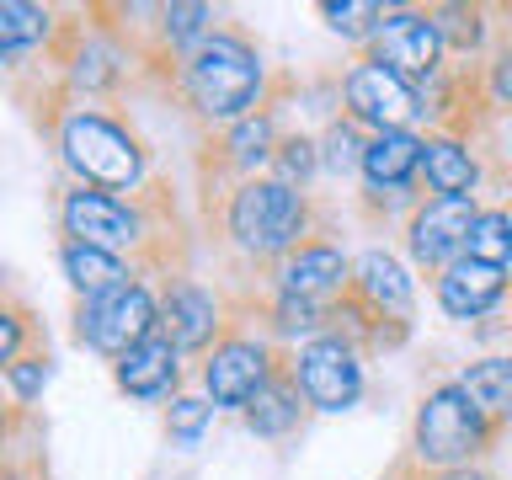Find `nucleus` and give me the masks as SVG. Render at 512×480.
<instances>
[{"label": "nucleus", "mask_w": 512, "mask_h": 480, "mask_svg": "<svg viewBox=\"0 0 512 480\" xmlns=\"http://www.w3.org/2000/svg\"><path fill=\"white\" fill-rule=\"evenodd\" d=\"M176 91L203 123L230 128L267 107V64L256 43L235 27H214L192 54L176 64Z\"/></svg>", "instance_id": "1"}, {"label": "nucleus", "mask_w": 512, "mask_h": 480, "mask_svg": "<svg viewBox=\"0 0 512 480\" xmlns=\"http://www.w3.org/2000/svg\"><path fill=\"white\" fill-rule=\"evenodd\" d=\"M315 203L310 192L283 187L272 176H246L235 182V192L224 198V235L235 240L251 262H272L278 267L288 251H299L304 240H315Z\"/></svg>", "instance_id": "2"}, {"label": "nucleus", "mask_w": 512, "mask_h": 480, "mask_svg": "<svg viewBox=\"0 0 512 480\" xmlns=\"http://www.w3.org/2000/svg\"><path fill=\"white\" fill-rule=\"evenodd\" d=\"M502 438V427H491L486 416L470 406V395L459 390V379H443L422 395V406L411 416V464L422 470H464L480 464Z\"/></svg>", "instance_id": "3"}, {"label": "nucleus", "mask_w": 512, "mask_h": 480, "mask_svg": "<svg viewBox=\"0 0 512 480\" xmlns=\"http://www.w3.org/2000/svg\"><path fill=\"white\" fill-rule=\"evenodd\" d=\"M59 155L80 176V187H139L144 182V144L134 128L96 107H75L59 123Z\"/></svg>", "instance_id": "4"}, {"label": "nucleus", "mask_w": 512, "mask_h": 480, "mask_svg": "<svg viewBox=\"0 0 512 480\" xmlns=\"http://www.w3.org/2000/svg\"><path fill=\"white\" fill-rule=\"evenodd\" d=\"M288 368H294L310 411H352L363 400V347L347 342L342 331H326L315 342H299L288 352Z\"/></svg>", "instance_id": "5"}, {"label": "nucleus", "mask_w": 512, "mask_h": 480, "mask_svg": "<svg viewBox=\"0 0 512 480\" xmlns=\"http://www.w3.org/2000/svg\"><path fill=\"white\" fill-rule=\"evenodd\" d=\"M155 331H160V299L144 283H123L102 299H80V315H75V336L112 363L123 352H134L139 342H150Z\"/></svg>", "instance_id": "6"}, {"label": "nucleus", "mask_w": 512, "mask_h": 480, "mask_svg": "<svg viewBox=\"0 0 512 480\" xmlns=\"http://www.w3.org/2000/svg\"><path fill=\"white\" fill-rule=\"evenodd\" d=\"M283 352L272 336L256 331H224V342L203 358V395L214 400V411H246V400L278 374Z\"/></svg>", "instance_id": "7"}, {"label": "nucleus", "mask_w": 512, "mask_h": 480, "mask_svg": "<svg viewBox=\"0 0 512 480\" xmlns=\"http://www.w3.org/2000/svg\"><path fill=\"white\" fill-rule=\"evenodd\" d=\"M384 64L390 75H400L406 86H427V80H438L448 70V54H443V38L438 27H432V11L422 6H390V16L379 22V32L368 38V54Z\"/></svg>", "instance_id": "8"}, {"label": "nucleus", "mask_w": 512, "mask_h": 480, "mask_svg": "<svg viewBox=\"0 0 512 480\" xmlns=\"http://www.w3.org/2000/svg\"><path fill=\"white\" fill-rule=\"evenodd\" d=\"M59 224H64V240H80V246H96V251H112V256L144 251V235H150L139 208L112 198V192H102V187L64 192Z\"/></svg>", "instance_id": "9"}, {"label": "nucleus", "mask_w": 512, "mask_h": 480, "mask_svg": "<svg viewBox=\"0 0 512 480\" xmlns=\"http://www.w3.org/2000/svg\"><path fill=\"white\" fill-rule=\"evenodd\" d=\"M342 118L374 128V134H390V128H411L422 118V107H416V86H406L374 59H358L342 75Z\"/></svg>", "instance_id": "10"}, {"label": "nucleus", "mask_w": 512, "mask_h": 480, "mask_svg": "<svg viewBox=\"0 0 512 480\" xmlns=\"http://www.w3.org/2000/svg\"><path fill=\"white\" fill-rule=\"evenodd\" d=\"M475 219H480V203L475 198H422V203L411 208V219H406V251H411V262L438 278L448 262H459V256H464Z\"/></svg>", "instance_id": "11"}, {"label": "nucleus", "mask_w": 512, "mask_h": 480, "mask_svg": "<svg viewBox=\"0 0 512 480\" xmlns=\"http://www.w3.org/2000/svg\"><path fill=\"white\" fill-rule=\"evenodd\" d=\"M230 331L224 320V299L214 288H203L198 278H166V294H160V336L176 347V352H214Z\"/></svg>", "instance_id": "12"}, {"label": "nucleus", "mask_w": 512, "mask_h": 480, "mask_svg": "<svg viewBox=\"0 0 512 480\" xmlns=\"http://www.w3.org/2000/svg\"><path fill=\"white\" fill-rule=\"evenodd\" d=\"M347 288H352V256L326 235L304 240L299 251H288L283 262L272 267V294L336 304V299H347Z\"/></svg>", "instance_id": "13"}, {"label": "nucleus", "mask_w": 512, "mask_h": 480, "mask_svg": "<svg viewBox=\"0 0 512 480\" xmlns=\"http://www.w3.org/2000/svg\"><path fill=\"white\" fill-rule=\"evenodd\" d=\"M363 192L379 203H411L422 187V134L390 128V134H368L363 144Z\"/></svg>", "instance_id": "14"}, {"label": "nucleus", "mask_w": 512, "mask_h": 480, "mask_svg": "<svg viewBox=\"0 0 512 480\" xmlns=\"http://www.w3.org/2000/svg\"><path fill=\"white\" fill-rule=\"evenodd\" d=\"M507 267H491V262H475V256H459V262H448L438 278H432V299H438V310L448 320H480V315H491L496 304L507 299Z\"/></svg>", "instance_id": "15"}, {"label": "nucleus", "mask_w": 512, "mask_h": 480, "mask_svg": "<svg viewBox=\"0 0 512 480\" xmlns=\"http://www.w3.org/2000/svg\"><path fill=\"white\" fill-rule=\"evenodd\" d=\"M347 294L358 299L368 315H379V320H411L416 283H411V272L400 267V256L374 246V251L352 256V288Z\"/></svg>", "instance_id": "16"}, {"label": "nucleus", "mask_w": 512, "mask_h": 480, "mask_svg": "<svg viewBox=\"0 0 512 480\" xmlns=\"http://www.w3.org/2000/svg\"><path fill=\"white\" fill-rule=\"evenodd\" d=\"M112 379H118V390L128 400H166V395H176V384H182V352L155 331L150 342H139L134 352H123V358L112 363Z\"/></svg>", "instance_id": "17"}, {"label": "nucleus", "mask_w": 512, "mask_h": 480, "mask_svg": "<svg viewBox=\"0 0 512 480\" xmlns=\"http://www.w3.org/2000/svg\"><path fill=\"white\" fill-rule=\"evenodd\" d=\"M246 427L256 432V438H267V443H278V438H294V432L304 427V416H310V400H304L299 390V379H294V368H288V358L278 363V374H272L262 390H256L246 400Z\"/></svg>", "instance_id": "18"}, {"label": "nucleus", "mask_w": 512, "mask_h": 480, "mask_svg": "<svg viewBox=\"0 0 512 480\" xmlns=\"http://www.w3.org/2000/svg\"><path fill=\"white\" fill-rule=\"evenodd\" d=\"M422 187L432 198H475L480 187V160L470 150V139L459 134H422Z\"/></svg>", "instance_id": "19"}, {"label": "nucleus", "mask_w": 512, "mask_h": 480, "mask_svg": "<svg viewBox=\"0 0 512 480\" xmlns=\"http://www.w3.org/2000/svg\"><path fill=\"white\" fill-rule=\"evenodd\" d=\"M278 144H283V134H278V107H256L251 118H240V123H230L219 134V160L230 166L240 182L246 176H262V166H272V155H278Z\"/></svg>", "instance_id": "20"}, {"label": "nucleus", "mask_w": 512, "mask_h": 480, "mask_svg": "<svg viewBox=\"0 0 512 480\" xmlns=\"http://www.w3.org/2000/svg\"><path fill=\"white\" fill-rule=\"evenodd\" d=\"M459 390L470 395V406L486 416L491 427H512V358L507 352H486V358L459 368Z\"/></svg>", "instance_id": "21"}, {"label": "nucleus", "mask_w": 512, "mask_h": 480, "mask_svg": "<svg viewBox=\"0 0 512 480\" xmlns=\"http://www.w3.org/2000/svg\"><path fill=\"white\" fill-rule=\"evenodd\" d=\"M59 267H64V278H70V288L80 299H102V294H112V288L134 283V267H128L123 256L80 246V240H64L59 246Z\"/></svg>", "instance_id": "22"}, {"label": "nucleus", "mask_w": 512, "mask_h": 480, "mask_svg": "<svg viewBox=\"0 0 512 480\" xmlns=\"http://www.w3.org/2000/svg\"><path fill=\"white\" fill-rule=\"evenodd\" d=\"M208 32H214V6H203V0H171V6H155V43H160V54H171L176 64H182Z\"/></svg>", "instance_id": "23"}, {"label": "nucleus", "mask_w": 512, "mask_h": 480, "mask_svg": "<svg viewBox=\"0 0 512 480\" xmlns=\"http://www.w3.org/2000/svg\"><path fill=\"white\" fill-rule=\"evenodd\" d=\"M54 38V11L27 6V0H0V64L32 54Z\"/></svg>", "instance_id": "24"}, {"label": "nucleus", "mask_w": 512, "mask_h": 480, "mask_svg": "<svg viewBox=\"0 0 512 480\" xmlns=\"http://www.w3.org/2000/svg\"><path fill=\"white\" fill-rule=\"evenodd\" d=\"M432 11V27L443 38V54H480L486 48V32H491V6H470V0H448V6H427Z\"/></svg>", "instance_id": "25"}, {"label": "nucleus", "mask_w": 512, "mask_h": 480, "mask_svg": "<svg viewBox=\"0 0 512 480\" xmlns=\"http://www.w3.org/2000/svg\"><path fill=\"white\" fill-rule=\"evenodd\" d=\"M128 70V54L112 48L107 38H80L75 54H70V80L80 91H112Z\"/></svg>", "instance_id": "26"}, {"label": "nucleus", "mask_w": 512, "mask_h": 480, "mask_svg": "<svg viewBox=\"0 0 512 480\" xmlns=\"http://www.w3.org/2000/svg\"><path fill=\"white\" fill-rule=\"evenodd\" d=\"M384 16H390V6H379V0H320V22L347 43H368Z\"/></svg>", "instance_id": "27"}, {"label": "nucleus", "mask_w": 512, "mask_h": 480, "mask_svg": "<svg viewBox=\"0 0 512 480\" xmlns=\"http://www.w3.org/2000/svg\"><path fill=\"white\" fill-rule=\"evenodd\" d=\"M464 256L491 262V267H512V208H480Z\"/></svg>", "instance_id": "28"}, {"label": "nucleus", "mask_w": 512, "mask_h": 480, "mask_svg": "<svg viewBox=\"0 0 512 480\" xmlns=\"http://www.w3.org/2000/svg\"><path fill=\"white\" fill-rule=\"evenodd\" d=\"M315 171H320V139H310V134H283L278 155H272V166H267L272 182H283V187H299V192H304Z\"/></svg>", "instance_id": "29"}, {"label": "nucleus", "mask_w": 512, "mask_h": 480, "mask_svg": "<svg viewBox=\"0 0 512 480\" xmlns=\"http://www.w3.org/2000/svg\"><path fill=\"white\" fill-rule=\"evenodd\" d=\"M208 427H214V400H208V395H171V406H166V438L176 448H198Z\"/></svg>", "instance_id": "30"}, {"label": "nucleus", "mask_w": 512, "mask_h": 480, "mask_svg": "<svg viewBox=\"0 0 512 480\" xmlns=\"http://www.w3.org/2000/svg\"><path fill=\"white\" fill-rule=\"evenodd\" d=\"M363 144L368 139H358V123L336 118L326 128V139H320V166H326L331 176H352V171L363 166Z\"/></svg>", "instance_id": "31"}, {"label": "nucleus", "mask_w": 512, "mask_h": 480, "mask_svg": "<svg viewBox=\"0 0 512 480\" xmlns=\"http://www.w3.org/2000/svg\"><path fill=\"white\" fill-rule=\"evenodd\" d=\"M32 336H38V320H32L27 304L0 299V374H6L22 352H32Z\"/></svg>", "instance_id": "32"}, {"label": "nucleus", "mask_w": 512, "mask_h": 480, "mask_svg": "<svg viewBox=\"0 0 512 480\" xmlns=\"http://www.w3.org/2000/svg\"><path fill=\"white\" fill-rule=\"evenodd\" d=\"M6 384H11L16 406H32V400L43 395V384H48V352H22V358L6 368Z\"/></svg>", "instance_id": "33"}, {"label": "nucleus", "mask_w": 512, "mask_h": 480, "mask_svg": "<svg viewBox=\"0 0 512 480\" xmlns=\"http://www.w3.org/2000/svg\"><path fill=\"white\" fill-rule=\"evenodd\" d=\"M480 91H486V107H512V48H502L480 70Z\"/></svg>", "instance_id": "34"}, {"label": "nucleus", "mask_w": 512, "mask_h": 480, "mask_svg": "<svg viewBox=\"0 0 512 480\" xmlns=\"http://www.w3.org/2000/svg\"><path fill=\"white\" fill-rule=\"evenodd\" d=\"M390 480H496L486 464H464V470H422V464H411V459H400Z\"/></svg>", "instance_id": "35"}, {"label": "nucleus", "mask_w": 512, "mask_h": 480, "mask_svg": "<svg viewBox=\"0 0 512 480\" xmlns=\"http://www.w3.org/2000/svg\"><path fill=\"white\" fill-rule=\"evenodd\" d=\"M6 443H11V411L0 406V448H6Z\"/></svg>", "instance_id": "36"}, {"label": "nucleus", "mask_w": 512, "mask_h": 480, "mask_svg": "<svg viewBox=\"0 0 512 480\" xmlns=\"http://www.w3.org/2000/svg\"><path fill=\"white\" fill-rule=\"evenodd\" d=\"M507 48H512V11H507Z\"/></svg>", "instance_id": "37"}]
</instances>
